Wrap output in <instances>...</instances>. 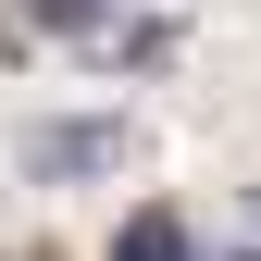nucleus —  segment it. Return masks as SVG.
I'll list each match as a JSON object with an SVG mask.
<instances>
[{"mask_svg": "<svg viewBox=\"0 0 261 261\" xmlns=\"http://www.w3.org/2000/svg\"><path fill=\"white\" fill-rule=\"evenodd\" d=\"M112 261H199V237H187L174 212H137V224L112 237Z\"/></svg>", "mask_w": 261, "mask_h": 261, "instance_id": "obj_2", "label": "nucleus"}, {"mask_svg": "<svg viewBox=\"0 0 261 261\" xmlns=\"http://www.w3.org/2000/svg\"><path fill=\"white\" fill-rule=\"evenodd\" d=\"M124 149H137L124 124H38V137H25V174H38V187H75V174H112Z\"/></svg>", "mask_w": 261, "mask_h": 261, "instance_id": "obj_1", "label": "nucleus"}]
</instances>
